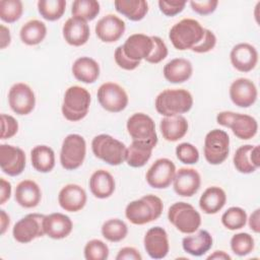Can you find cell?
Listing matches in <instances>:
<instances>
[{"mask_svg":"<svg viewBox=\"0 0 260 260\" xmlns=\"http://www.w3.org/2000/svg\"><path fill=\"white\" fill-rule=\"evenodd\" d=\"M162 209L161 199L148 194L128 203L125 208V216L131 223L142 225L157 219L161 215Z\"/></svg>","mask_w":260,"mask_h":260,"instance_id":"6da1fadb","label":"cell"},{"mask_svg":"<svg viewBox=\"0 0 260 260\" xmlns=\"http://www.w3.org/2000/svg\"><path fill=\"white\" fill-rule=\"evenodd\" d=\"M155 110L164 117H172L187 113L193 106V96L184 88H167L155 99Z\"/></svg>","mask_w":260,"mask_h":260,"instance_id":"7a4b0ae2","label":"cell"},{"mask_svg":"<svg viewBox=\"0 0 260 260\" xmlns=\"http://www.w3.org/2000/svg\"><path fill=\"white\" fill-rule=\"evenodd\" d=\"M204 30L205 28L196 19L184 18L171 27L169 38L177 50H191L202 40Z\"/></svg>","mask_w":260,"mask_h":260,"instance_id":"3957f363","label":"cell"},{"mask_svg":"<svg viewBox=\"0 0 260 260\" xmlns=\"http://www.w3.org/2000/svg\"><path fill=\"white\" fill-rule=\"evenodd\" d=\"M90 101V93L86 88L78 85L68 87L61 107L64 118L70 122L82 120L88 113Z\"/></svg>","mask_w":260,"mask_h":260,"instance_id":"277c9868","label":"cell"},{"mask_svg":"<svg viewBox=\"0 0 260 260\" xmlns=\"http://www.w3.org/2000/svg\"><path fill=\"white\" fill-rule=\"evenodd\" d=\"M91 150L95 157L110 166H119L125 161L126 145L109 134H100L91 141Z\"/></svg>","mask_w":260,"mask_h":260,"instance_id":"5b68a950","label":"cell"},{"mask_svg":"<svg viewBox=\"0 0 260 260\" xmlns=\"http://www.w3.org/2000/svg\"><path fill=\"white\" fill-rule=\"evenodd\" d=\"M169 221L181 233L189 235L198 231L201 215L193 205L187 202H176L168 210Z\"/></svg>","mask_w":260,"mask_h":260,"instance_id":"8992f818","label":"cell"},{"mask_svg":"<svg viewBox=\"0 0 260 260\" xmlns=\"http://www.w3.org/2000/svg\"><path fill=\"white\" fill-rule=\"evenodd\" d=\"M216 122L223 127L230 128L236 137L242 140L253 138L258 131L256 119L247 114L223 111L217 114Z\"/></svg>","mask_w":260,"mask_h":260,"instance_id":"52a82bcc","label":"cell"},{"mask_svg":"<svg viewBox=\"0 0 260 260\" xmlns=\"http://www.w3.org/2000/svg\"><path fill=\"white\" fill-rule=\"evenodd\" d=\"M85 154L86 142L84 138L79 134H69L62 142L60 164L67 171L76 170L83 164Z\"/></svg>","mask_w":260,"mask_h":260,"instance_id":"ba28073f","label":"cell"},{"mask_svg":"<svg viewBox=\"0 0 260 260\" xmlns=\"http://www.w3.org/2000/svg\"><path fill=\"white\" fill-rule=\"evenodd\" d=\"M230 137L221 129L209 131L204 139V157L210 165H220L229 156Z\"/></svg>","mask_w":260,"mask_h":260,"instance_id":"9c48e42d","label":"cell"},{"mask_svg":"<svg viewBox=\"0 0 260 260\" xmlns=\"http://www.w3.org/2000/svg\"><path fill=\"white\" fill-rule=\"evenodd\" d=\"M126 128L132 141L145 142L155 147L157 143L155 124L148 115L144 113L133 114L128 118Z\"/></svg>","mask_w":260,"mask_h":260,"instance_id":"30bf717a","label":"cell"},{"mask_svg":"<svg viewBox=\"0 0 260 260\" xmlns=\"http://www.w3.org/2000/svg\"><path fill=\"white\" fill-rule=\"evenodd\" d=\"M96 96L102 108L111 113L122 112L129 102L125 89L115 82L103 83L98 89Z\"/></svg>","mask_w":260,"mask_h":260,"instance_id":"8fae6325","label":"cell"},{"mask_svg":"<svg viewBox=\"0 0 260 260\" xmlns=\"http://www.w3.org/2000/svg\"><path fill=\"white\" fill-rule=\"evenodd\" d=\"M44 217V214L29 213L20 218L13 225V239L20 244H27L36 238L45 236Z\"/></svg>","mask_w":260,"mask_h":260,"instance_id":"7c38bea8","label":"cell"},{"mask_svg":"<svg viewBox=\"0 0 260 260\" xmlns=\"http://www.w3.org/2000/svg\"><path fill=\"white\" fill-rule=\"evenodd\" d=\"M8 104L15 114L28 115L36 106L35 92L26 83H14L8 92Z\"/></svg>","mask_w":260,"mask_h":260,"instance_id":"4fadbf2b","label":"cell"},{"mask_svg":"<svg viewBox=\"0 0 260 260\" xmlns=\"http://www.w3.org/2000/svg\"><path fill=\"white\" fill-rule=\"evenodd\" d=\"M176 174L175 164L166 157L156 159L145 175L147 184L154 189H166L174 180Z\"/></svg>","mask_w":260,"mask_h":260,"instance_id":"5bb4252c","label":"cell"},{"mask_svg":"<svg viewBox=\"0 0 260 260\" xmlns=\"http://www.w3.org/2000/svg\"><path fill=\"white\" fill-rule=\"evenodd\" d=\"M26 157L24 151L10 144L0 145V167L3 173L15 177L20 175L25 168Z\"/></svg>","mask_w":260,"mask_h":260,"instance_id":"9a60e30c","label":"cell"},{"mask_svg":"<svg viewBox=\"0 0 260 260\" xmlns=\"http://www.w3.org/2000/svg\"><path fill=\"white\" fill-rule=\"evenodd\" d=\"M143 245L146 253L152 259H162L170 251L168 234L161 226L150 228L144 235Z\"/></svg>","mask_w":260,"mask_h":260,"instance_id":"2e32d148","label":"cell"},{"mask_svg":"<svg viewBox=\"0 0 260 260\" xmlns=\"http://www.w3.org/2000/svg\"><path fill=\"white\" fill-rule=\"evenodd\" d=\"M258 91L255 83L249 78H238L230 86L231 101L240 108H249L255 104Z\"/></svg>","mask_w":260,"mask_h":260,"instance_id":"e0dca14e","label":"cell"},{"mask_svg":"<svg viewBox=\"0 0 260 260\" xmlns=\"http://www.w3.org/2000/svg\"><path fill=\"white\" fill-rule=\"evenodd\" d=\"M201 185L200 174L192 168H181L176 171L173 186L174 191L182 197H191L197 193Z\"/></svg>","mask_w":260,"mask_h":260,"instance_id":"ac0fdd59","label":"cell"},{"mask_svg":"<svg viewBox=\"0 0 260 260\" xmlns=\"http://www.w3.org/2000/svg\"><path fill=\"white\" fill-rule=\"evenodd\" d=\"M126 29L125 21L115 14L103 16L95 24L96 37L104 43H115L122 38Z\"/></svg>","mask_w":260,"mask_h":260,"instance_id":"d6986e66","label":"cell"},{"mask_svg":"<svg viewBox=\"0 0 260 260\" xmlns=\"http://www.w3.org/2000/svg\"><path fill=\"white\" fill-rule=\"evenodd\" d=\"M230 59L233 67L240 72L252 71L258 63V52L248 43H240L233 47Z\"/></svg>","mask_w":260,"mask_h":260,"instance_id":"ffe728a7","label":"cell"},{"mask_svg":"<svg viewBox=\"0 0 260 260\" xmlns=\"http://www.w3.org/2000/svg\"><path fill=\"white\" fill-rule=\"evenodd\" d=\"M236 170L242 174H251L260 167L259 145L246 144L240 146L233 157Z\"/></svg>","mask_w":260,"mask_h":260,"instance_id":"44dd1931","label":"cell"},{"mask_svg":"<svg viewBox=\"0 0 260 260\" xmlns=\"http://www.w3.org/2000/svg\"><path fill=\"white\" fill-rule=\"evenodd\" d=\"M87 196L84 189L77 184H67L59 192L58 202L62 209L77 212L86 204Z\"/></svg>","mask_w":260,"mask_h":260,"instance_id":"7402d4cb","label":"cell"},{"mask_svg":"<svg viewBox=\"0 0 260 260\" xmlns=\"http://www.w3.org/2000/svg\"><path fill=\"white\" fill-rule=\"evenodd\" d=\"M124 54L133 61L145 60L149 56L153 48L151 37L144 34H133L127 38L122 45Z\"/></svg>","mask_w":260,"mask_h":260,"instance_id":"603a6c76","label":"cell"},{"mask_svg":"<svg viewBox=\"0 0 260 260\" xmlns=\"http://www.w3.org/2000/svg\"><path fill=\"white\" fill-rule=\"evenodd\" d=\"M62 34L67 44L74 47H80L87 43L90 30L87 21L72 16L65 21L62 27Z\"/></svg>","mask_w":260,"mask_h":260,"instance_id":"cb8c5ba5","label":"cell"},{"mask_svg":"<svg viewBox=\"0 0 260 260\" xmlns=\"http://www.w3.org/2000/svg\"><path fill=\"white\" fill-rule=\"evenodd\" d=\"M73 229V222L68 215L60 212H54L44 217L45 235L54 240H61L70 235Z\"/></svg>","mask_w":260,"mask_h":260,"instance_id":"d4e9b609","label":"cell"},{"mask_svg":"<svg viewBox=\"0 0 260 260\" xmlns=\"http://www.w3.org/2000/svg\"><path fill=\"white\" fill-rule=\"evenodd\" d=\"M212 243V236L205 230H199L197 233L189 234L183 238L182 247L186 253L199 257L211 249Z\"/></svg>","mask_w":260,"mask_h":260,"instance_id":"484cf974","label":"cell"},{"mask_svg":"<svg viewBox=\"0 0 260 260\" xmlns=\"http://www.w3.org/2000/svg\"><path fill=\"white\" fill-rule=\"evenodd\" d=\"M15 201L24 208H34L42 199L40 186L32 180H23L15 188Z\"/></svg>","mask_w":260,"mask_h":260,"instance_id":"4316f807","label":"cell"},{"mask_svg":"<svg viewBox=\"0 0 260 260\" xmlns=\"http://www.w3.org/2000/svg\"><path fill=\"white\" fill-rule=\"evenodd\" d=\"M165 78L171 83H183L193 73L192 63L185 58H175L169 61L162 70Z\"/></svg>","mask_w":260,"mask_h":260,"instance_id":"83f0119b","label":"cell"},{"mask_svg":"<svg viewBox=\"0 0 260 260\" xmlns=\"http://www.w3.org/2000/svg\"><path fill=\"white\" fill-rule=\"evenodd\" d=\"M188 127V121L182 115L164 117L159 123L162 137L171 142H176L183 138L187 134Z\"/></svg>","mask_w":260,"mask_h":260,"instance_id":"f1b7e54d","label":"cell"},{"mask_svg":"<svg viewBox=\"0 0 260 260\" xmlns=\"http://www.w3.org/2000/svg\"><path fill=\"white\" fill-rule=\"evenodd\" d=\"M115 180L111 173L106 170H98L89 179L91 194L99 199L109 198L115 191Z\"/></svg>","mask_w":260,"mask_h":260,"instance_id":"f546056e","label":"cell"},{"mask_svg":"<svg viewBox=\"0 0 260 260\" xmlns=\"http://www.w3.org/2000/svg\"><path fill=\"white\" fill-rule=\"evenodd\" d=\"M73 76L83 83H93L100 76V65L90 57H79L72 65Z\"/></svg>","mask_w":260,"mask_h":260,"instance_id":"4dcf8cb0","label":"cell"},{"mask_svg":"<svg viewBox=\"0 0 260 260\" xmlns=\"http://www.w3.org/2000/svg\"><path fill=\"white\" fill-rule=\"evenodd\" d=\"M226 203V194L217 186L208 187L200 196L199 207L206 214H215L223 208Z\"/></svg>","mask_w":260,"mask_h":260,"instance_id":"1f68e13d","label":"cell"},{"mask_svg":"<svg viewBox=\"0 0 260 260\" xmlns=\"http://www.w3.org/2000/svg\"><path fill=\"white\" fill-rule=\"evenodd\" d=\"M154 147L148 143L141 141H132L127 147L125 161L132 168H141L146 165L152 154Z\"/></svg>","mask_w":260,"mask_h":260,"instance_id":"d6a6232c","label":"cell"},{"mask_svg":"<svg viewBox=\"0 0 260 260\" xmlns=\"http://www.w3.org/2000/svg\"><path fill=\"white\" fill-rule=\"evenodd\" d=\"M34 169L40 173H49L55 167V152L48 145H37L30 151Z\"/></svg>","mask_w":260,"mask_h":260,"instance_id":"836d02e7","label":"cell"},{"mask_svg":"<svg viewBox=\"0 0 260 260\" xmlns=\"http://www.w3.org/2000/svg\"><path fill=\"white\" fill-rule=\"evenodd\" d=\"M116 10L132 21L143 19L148 12V4L144 0H116Z\"/></svg>","mask_w":260,"mask_h":260,"instance_id":"e575fe53","label":"cell"},{"mask_svg":"<svg viewBox=\"0 0 260 260\" xmlns=\"http://www.w3.org/2000/svg\"><path fill=\"white\" fill-rule=\"evenodd\" d=\"M47 36L46 24L38 19H31L25 22L19 31L22 43L27 46H36L44 41Z\"/></svg>","mask_w":260,"mask_h":260,"instance_id":"d590c367","label":"cell"},{"mask_svg":"<svg viewBox=\"0 0 260 260\" xmlns=\"http://www.w3.org/2000/svg\"><path fill=\"white\" fill-rule=\"evenodd\" d=\"M101 232L106 240L117 243L126 238L128 234V226L119 218H111L103 223Z\"/></svg>","mask_w":260,"mask_h":260,"instance_id":"8d00e7d4","label":"cell"},{"mask_svg":"<svg viewBox=\"0 0 260 260\" xmlns=\"http://www.w3.org/2000/svg\"><path fill=\"white\" fill-rule=\"evenodd\" d=\"M38 10L41 16L49 21H55L62 17L66 10L65 0H39Z\"/></svg>","mask_w":260,"mask_h":260,"instance_id":"74e56055","label":"cell"},{"mask_svg":"<svg viewBox=\"0 0 260 260\" xmlns=\"http://www.w3.org/2000/svg\"><path fill=\"white\" fill-rule=\"evenodd\" d=\"M101 6L95 0H76L72 3L71 13L85 21L93 20L100 13Z\"/></svg>","mask_w":260,"mask_h":260,"instance_id":"f35d334b","label":"cell"},{"mask_svg":"<svg viewBox=\"0 0 260 260\" xmlns=\"http://www.w3.org/2000/svg\"><path fill=\"white\" fill-rule=\"evenodd\" d=\"M247 219V212L238 206L230 207L221 215V223L230 231L241 230L246 225Z\"/></svg>","mask_w":260,"mask_h":260,"instance_id":"ab89813d","label":"cell"},{"mask_svg":"<svg viewBox=\"0 0 260 260\" xmlns=\"http://www.w3.org/2000/svg\"><path fill=\"white\" fill-rule=\"evenodd\" d=\"M23 12L22 2L20 0H1L0 18L7 23L17 21Z\"/></svg>","mask_w":260,"mask_h":260,"instance_id":"60d3db41","label":"cell"},{"mask_svg":"<svg viewBox=\"0 0 260 260\" xmlns=\"http://www.w3.org/2000/svg\"><path fill=\"white\" fill-rule=\"evenodd\" d=\"M255 242L248 233H238L231 239V249L238 256H246L254 250Z\"/></svg>","mask_w":260,"mask_h":260,"instance_id":"b9f144b4","label":"cell"},{"mask_svg":"<svg viewBox=\"0 0 260 260\" xmlns=\"http://www.w3.org/2000/svg\"><path fill=\"white\" fill-rule=\"evenodd\" d=\"M83 253L86 260H106L109 257L110 250L102 240L92 239L85 244Z\"/></svg>","mask_w":260,"mask_h":260,"instance_id":"7bdbcfd3","label":"cell"},{"mask_svg":"<svg viewBox=\"0 0 260 260\" xmlns=\"http://www.w3.org/2000/svg\"><path fill=\"white\" fill-rule=\"evenodd\" d=\"M177 158L185 165H194L199 160L198 149L189 142H183L176 147Z\"/></svg>","mask_w":260,"mask_h":260,"instance_id":"ee69618b","label":"cell"},{"mask_svg":"<svg viewBox=\"0 0 260 260\" xmlns=\"http://www.w3.org/2000/svg\"><path fill=\"white\" fill-rule=\"evenodd\" d=\"M152 42H153V48L151 53L149 54V56L147 58H145V61L151 64H157L159 62H161L167 56H168V47L166 45V43L162 41V39H160L159 37L156 36H152L151 37Z\"/></svg>","mask_w":260,"mask_h":260,"instance_id":"f6af8a7d","label":"cell"},{"mask_svg":"<svg viewBox=\"0 0 260 260\" xmlns=\"http://www.w3.org/2000/svg\"><path fill=\"white\" fill-rule=\"evenodd\" d=\"M18 131L16 119L7 114H1V139H9Z\"/></svg>","mask_w":260,"mask_h":260,"instance_id":"bcb514c9","label":"cell"},{"mask_svg":"<svg viewBox=\"0 0 260 260\" xmlns=\"http://www.w3.org/2000/svg\"><path fill=\"white\" fill-rule=\"evenodd\" d=\"M215 45H216L215 35L210 29L205 28L202 40L197 45H195L191 49V51L195 52V53H199V54L207 53V52L211 51L215 47Z\"/></svg>","mask_w":260,"mask_h":260,"instance_id":"7dc6e473","label":"cell"},{"mask_svg":"<svg viewBox=\"0 0 260 260\" xmlns=\"http://www.w3.org/2000/svg\"><path fill=\"white\" fill-rule=\"evenodd\" d=\"M114 58H115V62L117 63V65L124 69V70H134L136 69L139 65H140V62L139 61H133L131 59H129L125 54H124V51H123V48H122V45L117 47V49L115 50V53H114Z\"/></svg>","mask_w":260,"mask_h":260,"instance_id":"c3c4849f","label":"cell"},{"mask_svg":"<svg viewBox=\"0 0 260 260\" xmlns=\"http://www.w3.org/2000/svg\"><path fill=\"white\" fill-rule=\"evenodd\" d=\"M186 6V2L184 1H165L159 0L158 1V7L159 10L166 15V16H175L183 11V9Z\"/></svg>","mask_w":260,"mask_h":260,"instance_id":"681fc988","label":"cell"},{"mask_svg":"<svg viewBox=\"0 0 260 260\" xmlns=\"http://www.w3.org/2000/svg\"><path fill=\"white\" fill-rule=\"evenodd\" d=\"M190 5L193 11L200 15H207L216 9L218 5L217 0H203V1H190Z\"/></svg>","mask_w":260,"mask_h":260,"instance_id":"f907efd6","label":"cell"},{"mask_svg":"<svg viewBox=\"0 0 260 260\" xmlns=\"http://www.w3.org/2000/svg\"><path fill=\"white\" fill-rule=\"evenodd\" d=\"M116 260H142V256L134 247H124L119 250Z\"/></svg>","mask_w":260,"mask_h":260,"instance_id":"816d5d0a","label":"cell"},{"mask_svg":"<svg viewBox=\"0 0 260 260\" xmlns=\"http://www.w3.org/2000/svg\"><path fill=\"white\" fill-rule=\"evenodd\" d=\"M11 195V184L4 178L0 179V204H4Z\"/></svg>","mask_w":260,"mask_h":260,"instance_id":"f5cc1de1","label":"cell"},{"mask_svg":"<svg viewBox=\"0 0 260 260\" xmlns=\"http://www.w3.org/2000/svg\"><path fill=\"white\" fill-rule=\"evenodd\" d=\"M248 223H249V228L256 234H258L260 232V209L257 208L256 210H254L252 212V214L250 215Z\"/></svg>","mask_w":260,"mask_h":260,"instance_id":"db71d44e","label":"cell"},{"mask_svg":"<svg viewBox=\"0 0 260 260\" xmlns=\"http://www.w3.org/2000/svg\"><path fill=\"white\" fill-rule=\"evenodd\" d=\"M11 42V36L10 30L8 27H6L4 24L0 25V48L5 49L9 46Z\"/></svg>","mask_w":260,"mask_h":260,"instance_id":"11a10c76","label":"cell"},{"mask_svg":"<svg viewBox=\"0 0 260 260\" xmlns=\"http://www.w3.org/2000/svg\"><path fill=\"white\" fill-rule=\"evenodd\" d=\"M9 223H10V217L9 215L5 212V210L1 209L0 210V230H1V235H4L6 230L8 229L9 226Z\"/></svg>","mask_w":260,"mask_h":260,"instance_id":"9f6ffc18","label":"cell"},{"mask_svg":"<svg viewBox=\"0 0 260 260\" xmlns=\"http://www.w3.org/2000/svg\"><path fill=\"white\" fill-rule=\"evenodd\" d=\"M213 259H215V260H231L232 257L226 252L217 250V251H214L209 256H207V260H213Z\"/></svg>","mask_w":260,"mask_h":260,"instance_id":"6f0895ef","label":"cell"}]
</instances>
